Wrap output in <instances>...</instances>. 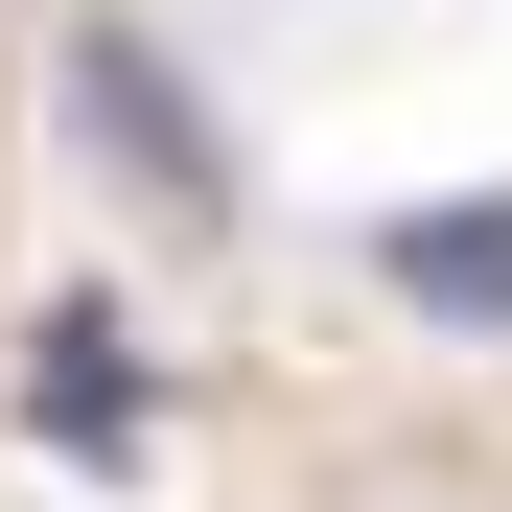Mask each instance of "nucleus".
Returning a JSON list of instances; mask_svg holds the SVG:
<instances>
[{"mask_svg":"<svg viewBox=\"0 0 512 512\" xmlns=\"http://www.w3.org/2000/svg\"><path fill=\"white\" fill-rule=\"evenodd\" d=\"M70 140H94L117 187L163 210V233H210V210H233V140H210V94H187L140 24H70Z\"/></svg>","mask_w":512,"mask_h":512,"instance_id":"obj_1","label":"nucleus"},{"mask_svg":"<svg viewBox=\"0 0 512 512\" xmlns=\"http://www.w3.org/2000/svg\"><path fill=\"white\" fill-rule=\"evenodd\" d=\"M24 443L140 466V326H117V303H47V326H24Z\"/></svg>","mask_w":512,"mask_h":512,"instance_id":"obj_2","label":"nucleus"},{"mask_svg":"<svg viewBox=\"0 0 512 512\" xmlns=\"http://www.w3.org/2000/svg\"><path fill=\"white\" fill-rule=\"evenodd\" d=\"M373 280H396L419 326H512V187H489V210H396Z\"/></svg>","mask_w":512,"mask_h":512,"instance_id":"obj_3","label":"nucleus"}]
</instances>
